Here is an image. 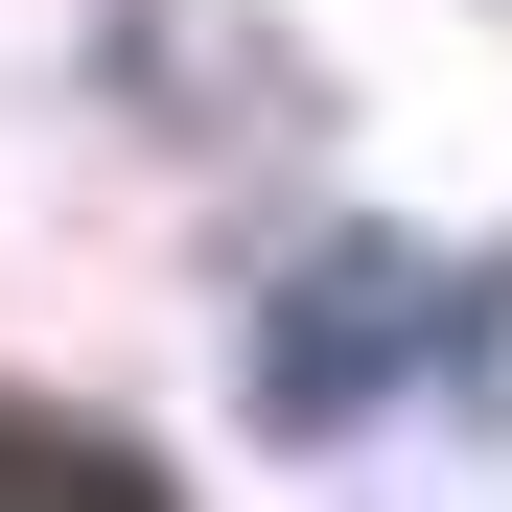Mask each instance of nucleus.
<instances>
[{
  "mask_svg": "<svg viewBox=\"0 0 512 512\" xmlns=\"http://www.w3.org/2000/svg\"><path fill=\"white\" fill-rule=\"evenodd\" d=\"M466 280H443V256H396V233H350V256H303V280H280V326H256V419H303V443H326V419H373V396H419V373H443L466 350Z\"/></svg>",
  "mask_w": 512,
  "mask_h": 512,
  "instance_id": "f257e3e1",
  "label": "nucleus"
}]
</instances>
